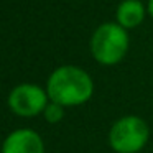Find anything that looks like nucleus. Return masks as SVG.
<instances>
[{"label":"nucleus","mask_w":153,"mask_h":153,"mask_svg":"<svg viewBox=\"0 0 153 153\" xmlns=\"http://www.w3.org/2000/svg\"><path fill=\"white\" fill-rule=\"evenodd\" d=\"M46 92L50 100L64 107L82 105L92 97L94 81L84 69L73 64H64L50 74L46 81Z\"/></svg>","instance_id":"f257e3e1"},{"label":"nucleus","mask_w":153,"mask_h":153,"mask_svg":"<svg viewBox=\"0 0 153 153\" xmlns=\"http://www.w3.org/2000/svg\"><path fill=\"white\" fill-rule=\"evenodd\" d=\"M128 51V30L117 22H107L96 28L91 38V54L102 66L119 64Z\"/></svg>","instance_id":"f03ea898"},{"label":"nucleus","mask_w":153,"mask_h":153,"mask_svg":"<svg viewBox=\"0 0 153 153\" xmlns=\"http://www.w3.org/2000/svg\"><path fill=\"white\" fill-rule=\"evenodd\" d=\"M150 138V127L138 115H123L110 127L109 145L117 153H138Z\"/></svg>","instance_id":"7ed1b4c3"},{"label":"nucleus","mask_w":153,"mask_h":153,"mask_svg":"<svg viewBox=\"0 0 153 153\" xmlns=\"http://www.w3.org/2000/svg\"><path fill=\"white\" fill-rule=\"evenodd\" d=\"M48 102H50V96L46 89H43L38 84H18L8 94V107L15 115L20 117L40 115L43 114Z\"/></svg>","instance_id":"20e7f679"},{"label":"nucleus","mask_w":153,"mask_h":153,"mask_svg":"<svg viewBox=\"0 0 153 153\" xmlns=\"http://www.w3.org/2000/svg\"><path fill=\"white\" fill-rule=\"evenodd\" d=\"M2 153H45V142L33 128H17L5 137Z\"/></svg>","instance_id":"39448f33"},{"label":"nucleus","mask_w":153,"mask_h":153,"mask_svg":"<svg viewBox=\"0 0 153 153\" xmlns=\"http://www.w3.org/2000/svg\"><path fill=\"white\" fill-rule=\"evenodd\" d=\"M146 8L140 0H123L120 2L117 7L115 17L117 23L122 25L125 30H133L138 25H142V22L145 20Z\"/></svg>","instance_id":"423d86ee"},{"label":"nucleus","mask_w":153,"mask_h":153,"mask_svg":"<svg viewBox=\"0 0 153 153\" xmlns=\"http://www.w3.org/2000/svg\"><path fill=\"white\" fill-rule=\"evenodd\" d=\"M43 115H45V120H46L48 123H58V122H61V120H63V117H64V105L50 100V102H48V105L45 107V110H43Z\"/></svg>","instance_id":"0eeeda50"},{"label":"nucleus","mask_w":153,"mask_h":153,"mask_svg":"<svg viewBox=\"0 0 153 153\" xmlns=\"http://www.w3.org/2000/svg\"><path fill=\"white\" fill-rule=\"evenodd\" d=\"M146 10H148L150 17L153 18V0H148V5H146Z\"/></svg>","instance_id":"6e6552de"}]
</instances>
